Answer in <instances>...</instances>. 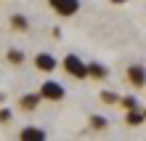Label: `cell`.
Segmentation results:
<instances>
[{"instance_id": "10", "label": "cell", "mask_w": 146, "mask_h": 141, "mask_svg": "<svg viewBox=\"0 0 146 141\" xmlns=\"http://www.w3.org/2000/svg\"><path fill=\"white\" fill-rule=\"evenodd\" d=\"M11 24H13V29H21V32H27V29H29V21L24 19L21 13H16L13 19H11Z\"/></svg>"}, {"instance_id": "6", "label": "cell", "mask_w": 146, "mask_h": 141, "mask_svg": "<svg viewBox=\"0 0 146 141\" xmlns=\"http://www.w3.org/2000/svg\"><path fill=\"white\" fill-rule=\"evenodd\" d=\"M48 133L42 128H24L21 130V141H45Z\"/></svg>"}, {"instance_id": "9", "label": "cell", "mask_w": 146, "mask_h": 141, "mask_svg": "<svg viewBox=\"0 0 146 141\" xmlns=\"http://www.w3.org/2000/svg\"><path fill=\"white\" fill-rule=\"evenodd\" d=\"M127 122H130V125H141V122H143V112H141V107L127 109Z\"/></svg>"}, {"instance_id": "13", "label": "cell", "mask_w": 146, "mask_h": 141, "mask_svg": "<svg viewBox=\"0 0 146 141\" xmlns=\"http://www.w3.org/2000/svg\"><path fill=\"white\" fill-rule=\"evenodd\" d=\"M101 101H106V104H117V101H119V93H114V91H104V93H101Z\"/></svg>"}, {"instance_id": "3", "label": "cell", "mask_w": 146, "mask_h": 141, "mask_svg": "<svg viewBox=\"0 0 146 141\" xmlns=\"http://www.w3.org/2000/svg\"><path fill=\"white\" fill-rule=\"evenodd\" d=\"M48 3L58 16H74L80 11V0H48Z\"/></svg>"}, {"instance_id": "5", "label": "cell", "mask_w": 146, "mask_h": 141, "mask_svg": "<svg viewBox=\"0 0 146 141\" xmlns=\"http://www.w3.org/2000/svg\"><path fill=\"white\" fill-rule=\"evenodd\" d=\"M127 77H130V83H133L135 88H143V83H146L143 64H130V69H127Z\"/></svg>"}, {"instance_id": "14", "label": "cell", "mask_w": 146, "mask_h": 141, "mask_svg": "<svg viewBox=\"0 0 146 141\" xmlns=\"http://www.w3.org/2000/svg\"><path fill=\"white\" fill-rule=\"evenodd\" d=\"M125 104V109H133V107H138V101H135V96H125V99H119Z\"/></svg>"}, {"instance_id": "1", "label": "cell", "mask_w": 146, "mask_h": 141, "mask_svg": "<svg viewBox=\"0 0 146 141\" xmlns=\"http://www.w3.org/2000/svg\"><path fill=\"white\" fill-rule=\"evenodd\" d=\"M66 96L64 91V85L61 83H56V80H45L40 85V99H48V101H61Z\"/></svg>"}, {"instance_id": "15", "label": "cell", "mask_w": 146, "mask_h": 141, "mask_svg": "<svg viewBox=\"0 0 146 141\" xmlns=\"http://www.w3.org/2000/svg\"><path fill=\"white\" fill-rule=\"evenodd\" d=\"M0 122H11V112L8 109H0Z\"/></svg>"}, {"instance_id": "4", "label": "cell", "mask_w": 146, "mask_h": 141, "mask_svg": "<svg viewBox=\"0 0 146 141\" xmlns=\"http://www.w3.org/2000/svg\"><path fill=\"white\" fill-rule=\"evenodd\" d=\"M35 67L40 69V72H53V69L58 67V61L53 53H37L35 56Z\"/></svg>"}, {"instance_id": "2", "label": "cell", "mask_w": 146, "mask_h": 141, "mask_svg": "<svg viewBox=\"0 0 146 141\" xmlns=\"http://www.w3.org/2000/svg\"><path fill=\"white\" fill-rule=\"evenodd\" d=\"M64 69L74 77V80H82V77H88V67H85V61H82L80 56H74V53H69V56L64 59Z\"/></svg>"}, {"instance_id": "11", "label": "cell", "mask_w": 146, "mask_h": 141, "mask_svg": "<svg viewBox=\"0 0 146 141\" xmlns=\"http://www.w3.org/2000/svg\"><path fill=\"white\" fill-rule=\"evenodd\" d=\"M106 125L109 122H106V117H101V114H93L90 117V128L93 130H106Z\"/></svg>"}, {"instance_id": "12", "label": "cell", "mask_w": 146, "mask_h": 141, "mask_svg": "<svg viewBox=\"0 0 146 141\" xmlns=\"http://www.w3.org/2000/svg\"><path fill=\"white\" fill-rule=\"evenodd\" d=\"M8 61H11V64H21V61H24V53H21V51H16V48H11V51H8V56H5Z\"/></svg>"}, {"instance_id": "7", "label": "cell", "mask_w": 146, "mask_h": 141, "mask_svg": "<svg viewBox=\"0 0 146 141\" xmlns=\"http://www.w3.org/2000/svg\"><path fill=\"white\" fill-rule=\"evenodd\" d=\"M88 67V75L90 77H96V80H104V77L109 75V69L104 67V64H98V61H93V64H85Z\"/></svg>"}, {"instance_id": "8", "label": "cell", "mask_w": 146, "mask_h": 141, "mask_svg": "<svg viewBox=\"0 0 146 141\" xmlns=\"http://www.w3.org/2000/svg\"><path fill=\"white\" fill-rule=\"evenodd\" d=\"M19 104H21L24 109H35L37 104H40V93H27V96H21Z\"/></svg>"}]
</instances>
